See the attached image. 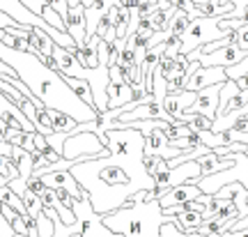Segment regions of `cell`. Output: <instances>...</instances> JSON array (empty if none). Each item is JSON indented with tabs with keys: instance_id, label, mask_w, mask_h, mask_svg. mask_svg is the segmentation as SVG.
<instances>
[{
	"instance_id": "cell-39",
	"label": "cell",
	"mask_w": 248,
	"mask_h": 237,
	"mask_svg": "<svg viewBox=\"0 0 248 237\" xmlns=\"http://www.w3.org/2000/svg\"><path fill=\"white\" fill-rule=\"evenodd\" d=\"M12 150H14V145L0 134V154H2V157H12Z\"/></svg>"
},
{
	"instance_id": "cell-46",
	"label": "cell",
	"mask_w": 248,
	"mask_h": 237,
	"mask_svg": "<svg viewBox=\"0 0 248 237\" xmlns=\"http://www.w3.org/2000/svg\"><path fill=\"white\" fill-rule=\"evenodd\" d=\"M244 21H246V23H248V7L244 9Z\"/></svg>"
},
{
	"instance_id": "cell-32",
	"label": "cell",
	"mask_w": 248,
	"mask_h": 237,
	"mask_svg": "<svg viewBox=\"0 0 248 237\" xmlns=\"http://www.w3.org/2000/svg\"><path fill=\"white\" fill-rule=\"evenodd\" d=\"M195 118H193V122L188 124L193 132H207V129H212V124H214V120H209V118H204V115H198V113H193Z\"/></svg>"
},
{
	"instance_id": "cell-30",
	"label": "cell",
	"mask_w": 248,
	"mask_h": 237,
	"mask_svg": "<svg viewBox=\"0 0 248 237\" xmlns=\"http://www.w3.org/2000/svg\"><path fill=\"white\" fill-rule=\"evenodd\" d=\"M46 141H48V145H51V150L53 152H58L62 157V145H64V141H67V134L64 132H53L46 136Z\"/></svg>"
},
{
	"instance_id": "cell-22",
	"label": "cell",
	"mask_w": 248,
	"mask_h": 237,
	"mask_svg": "<svg viewBox=\"0 0 248 237\" xmlns=\"http://www.w3.org/2000/svg\"><path fill=\"white\" fill-rule=\"evenodd\" d=\"M64 76V74H62ZM64 81L69 83V88L76 92V95L85 102L88 106H94V97H92V88H90V83L88 81H83V79H76V76H64Z\"/></svg>"
},
{
	"instance_id": "cell-35",
	"label": "cell",
	"mask_w": 248,
	"mask_h": 237,
	"mask_svg": "<svg viewBox=\"0 0 248 237\" xmlns=\"http://www.w3.org/2000/svg\"><path fill=\"white\" fill-rule=\"evenodd\" d=\"M32 143H35V150L39 152V154H44V152L51 150V145H48V141H46V136L44 134H39V132L32 134Z\"/></svg>"
},
{
	"instance_id": "cell-44",
	"label": "cell",
	"mask_w": 248,
	"mask_h": 237,
	"mask_svg": "<svg viewBox=\"0 0 248 237\" xmlns=\"http://www.w3.org/2000/svg\"><path fill=\"white\" fill-rule=\"evenodd\" d=\"M67 5H69V7H74V5H80V0H67Z\"/></svg>"
},
{
	"instance_id": "cell-23",
	"label": "cell",
	"mask_w": 248,
	"mask_h": 237,
	"mask_svg": "<svg viewBox=\"0 0 248 237\" xmlns=\"http://www.w3.org/2000/svg\"><path fill=\"white\" fill-rule=\"evenodd\" d=\"M113 30H115L117 39H126L129 35V9L122 2L115 7V17H113Z\"/></svg>"
},
{
	"instance_id": "cell-17",
	"label": "cell",
	"mask_w": 248,
	"mask_h": 237,
	"mask_svg": "<svg viewBox=\"0 0 248 237\" xmlns=\"http://www.w3.org/2000/svg\"><path fill=\"white\" fill-rule=\"evenodd\" d=\"M26 39L30 42V46H32V53L39 55V58H48L55 49L53 39L46 35L44 30H39V28H35V26H26Z\"/></svg>"
},
{
	"instance_id": "cell-29",
	"label": "cell",
	"mask_w": 248,
	"mask_h": 237,
	"mask_svg": "<svg viewBox=\"0 0 248 237\" xmlns=\"http://www.w3.org/2000/svg\"><path fill=\"white\" fill-rule=\"evenodd\" d=\"M248 74V55L244 60H239L237 65H232V67H225V76L230 81H237L239 76H246Z\"/></svg>"
},
{
	"instance_id": "cell-5",
	"label": "cell",
	"mask_w": 248,
	"mask_h": 237,
	"mask_svg": "<svg viewBox=\"0 0 248 237\" xmlns=\"http://www.w3.org/2000/svg\"><path fill=\"white\" fill-rule=\"evenodd\" d=\"M221 37H228L218 28V17H198L191 18V23L186 28V33L182 35V51L184 55L193 51V49H200V46L209 44V42H216Z\"/></svg>"
},
{
	"instance_id": "cell-25",
	"label": "cell",
	"mask_w": 248,
	"mask_h": 237,
	"mask_svg": "<svg viewBox=\"0 0 248 237\" xmlns=\"http://www.w3.org/2000/svg\"><path fill=\"white\" fill-rule=\"evenodd\" d=\"M21 201H23V205H26V210L30 217H39L42 212H44V203H42V198H39V193L30 191V189H26L23 191V196H21Z\"/></svg>"
},
{
	"instance_id": "cell-3",
	"label": "cell",
	"mask_w": 248,
	"mask_h": 237,
	"mask_svg": "<svg viewBox=\"0 0 248 237\" xmlns=\"http://www.w3.org/2000/svg\"><path fill=\"white\" fill-rule=\"evenodd\" d=\"M108 228L122 237H161V226L166 223V214L159 201L133 203L126 201L110 214L101 217Z\"/></svg>"
},
{
	"instance_id": "cell-20",
	"label": "cell",
	"mask_w": 248,
	"mask_h": 237,
	"mask_svg": "<svg viewBox=\"0 0 248 237\" xmlns=\"http://www.w3.org/2000/svg\"><path fill=\"white\" fill-rule=\"evenodd\" d=\"M177 12L179 9L175 7V5H170V7H159L154 14H152V26H154V30H156V33H168L170 21L175 18Z\"/></svg>"
},
{
	"instance_id": "cell-26",
	"label": "cell",
	"mask_w": 248,
	"mask_h": 237,
	"mask_svg": "<svg viewBox=\"0 0 248 237\" xmlns=\"http://www.w3.org/2000/svg\"><path fill=\"white\" fill-rule=\"evenodd\" d=\"M35 132L44 134H53V124H51V118H48V111H46V106H39L35 111Z\"/></svg>"
},
{
	"instance_id": "cell-27",
	"label": "cell",
	"mask_w": 248,
	"mask_h": 237,
	"mask_svg": "<svg viewBox=\"0 0 248 237\" xmlns=\"http://www.w3.org/2000/svg\"><path fill=\"white\" fill-rule=\"evenodd\" d=\"M188 23H191V18H188V14L186 12H177L175 14V18L170 21V28H168V33H172V35H184L186 33V28H188Z\"/></svg>"
},
{
	"instance_id": "cell-16",
	"label": "cell",
	"mask_w": 248,
	"mask_h": 237,
	"mask_svg": "<svg viewBox=\"0 0 248 237\" xmlns=\"http://www.w3.org/2000/svg\"><path fill=\"white\" fill-rule=\"evenodd\" d=\"M120 106H138L133 102V85L124 81H110L108 83V108Z\"/></svg>"
},
{
	"instance_id": "cell-31",
	"label": "cell",
	"mask_w": 248,
	"mask_h": 237,
	"mask_svg": "<svg viewBox=\"0 0 248 237\" xmlns=\"http://www.w3.org/2000/svg\"><path fill=\"white\" fill-rule=\"evenodd\" d=\"M136 33L142 37V39H150L156 30H154V26H152V17H140V21H138V28H136Z\"/></svg>"
},
{
	"instance_id": "cell-21",
	"label": "cell",
	"mask_w": 248,
	"mask_h": 237,
	"mask_svg": "<svg viewBox=\"0 0 248 237\" xmlns=\"http://www.w3.org/2000/svg\"><path fill=\"white\" fill-rule=\"evenodd\" d=\"M48 111V118H51V124H53V132H64V134H71L74 127H76V120L71 115L62 113V111H55V108H46Z\"/></svg>"
},
{
	"instance_id": "cell-48",
	"label": "cell",
	"mask_w": 248,
	"mask_h": 237,
	"mask_svg": "<svg viewBox=\"0 0 248 237\" xmlns=\"http://www.w3.org/2000/svg\"><path fill=\"white\" fill-rule=\"evenodd\" d=\"M0 210H2V201H0Z\"/></svg>"
},
{
	"instance_id": "cell-18",
	"label": "cell",
	"mask_w": 248,
	"mask_h": 237,
	"mask_svg": "<svg viewBox=\"0 0 248 237\" xmlns=\"http://www.w3.org/2000/svg\"><path fill=\"white\" fill-rule=\"evenodd\" d=\"M99 42H101V37L92 35L85 46L74 49V55H76V60H78L83 67H99Z\"/></svg>"
},
{
	"instance_id": "cell-43",
	"label": "cell",
	"mask_w": 248,
	"mask_h": 237,
	"mask_svg": "<svg viewBox=\"0 0 248 237\" xmlns=\"http://www.w3.org/2000/svg\"><path fill=\"white\" fill-rule=\"evenodd\" d=\"M234 83H237V88H239V90H248V74H246V76H239Z\"/></svg>"
},
{
	"instance_id": "cell-10",
	"label": "cell",
	"mask_w": 248,
	"mask_h": 237,
	"mask_svg": "<svg viewBox=\"0 0 248 237\" xmlns=\"http://www.w3.org/2000/svg\"><path fill=\"white\" fill-rule=\"evenodd\" d=\"M228 76H225V67H198V69L188 76L184 90H198L207 88V85H216V83H225Z\"/></svg>"
},
{
	"instance_id": "cell-37",
	"label": "cell",
	"mask_w": 248,
	"mask_h": 237,
	"mask_svg": "<svg viewBox=\"0 0 248 237\" xmlns=\"http://www.w3.org/2000/svg\"><path fill=\"white\" fill-rule=\"evenodd\" d=\"M28 189H30V191H35V193H42L46 189V185L42 182V177L39 175H30L28 177Z\"/></svg>"
},
{
	"instance_id": "cell-15",
	"label": "cell",
	"mask_w": 248,
	"mask_h": 237,
	"mask_svg": "<svg viewBox=\"0 0 248 237\" xmlns=\"http://www.w3.org/2000/svg\"><path fill=\"white\" fill-rule=\"evenodd\" d=\"M195 99V92L193 90H182V92H168L166 95V99H163V108L168 111V115L172 118V120H177L184 115V111L188 108V106L193 104Z\"/></svg>"
},
{
	"instance_id": "cell-2",
	"label": "cell",
	"mask_w": 248,
	"mask_h": 237,
	"mask_svg": "<svg viewBox=\"0 0 248 237\" xmlns=\"http://www.w3.org/2000/svg\"><path fill=\"white\" fill-rule=\"evenodd\" d=\"M0 60L7 62L12 69L16 71V76L28 88L32 90V95L44 102L46 108H55L62 113L71 115L76 122H90L97 118V108L88 106L64 81L60 71L46 67L44 60L30 51H16L12 46L0 42Z\"/></svg>"
},
{
	"instance_id": "cell-4",
	"label": "cell",
	"mask_w": 248,
	"mask_h": 237,
	"mask_svg": "<svg viewBox=\"0 0 248 237\" xmlns=\"http://www.w3.org/2000/svg\"><path fill=\"white\" fill-rule=\"evenodd\" d=\"M108 154H110L108 145H104L101 138H99V134L94 132L67 134V141L62 145V159H71L74 164L88 161V159L108 157Z\"/></svg>"
},
{
	"instance_id": "cell-24",
	"label": "cell",
	"mask_w": 248,
	"mask_h": 237,
	"mask_svg": "<svg viewBox=\"0 0 248 237\" xmlns=\"http://www.w3.org/2000/svg\"><path fill=\"white\" fill-rule=\"evenodd\" d=\"M195 134H198L200 145H207L209 150H216V148H221V145L232 143L230 138H228V134H218V132H212V129H207V132H195Z\"/></svg>"
},
{
	"instance_id": "cell-14",
	"label": "cell",
	"mask_w": 248,
	"mask_h": 237,
	"mask_svg": "<svg viewBox=\"0 0 248 237\" xmlns=\"http://www.w3.org/2000/svg\"><path fill=\"white\" fill-rule=\"evenodd\" d=\"M195 161L200 166V175L207 177V175H214V173H221V170H228V168L234 166V152L225 154V157H218V154H214L212 150H209L207 154H200Z\"/></svg>"
},
{
	"instance_id": "cell-8",
	"label": "cell",
	"mask_w": 248,
	"mask_h": 237,
	"mask_svg": "<svg viewBox=\"0 0 248 237\" xmlns=\"http://www.w3.org/2000/svg\"><path fill=\"white\" fill-rule=\"evenodd\" d=\"M131 120H166V122H177V120H172L168 115V111L163 108V102H159L152 92L145 97L138 106H133L131 111H126V113L120 115L115 122H131ZM108 129H110V127H108Z\"/></svg>"
},
{
	"instance_id": "cell-7",
	"label": "cell",
	"mask_w": 248,
	"mask_h": 237,
	"mask_svg": "<svg viewBox=\"0 0 248 237\" xmlns=\"http://www.w3.org/2000/svg\"><path fill=\"white\" fill-rule=\"evenodd\" d=\"M200 177H202L200 175V166H198L195 159H191V161H184V164H179V166H175V168H168V170H161L156 175H152V180H154L156 186H163V189L168 191L172 186L186 185V182L198 185Z\"/></svg>"
},
{
	"instance_id": "cell-42",
	"label": "cell",
	"mask_w": 248,
	"mask_h": 237,
	"mask_svg": "<svg viewBox=\"0 0 248 237\" xmlns=\"http://www.w3.org/2000/svg\"><path fill=\"white\" fill-rule=\"evenodd\" d=\"M221 237H248V228H244V230H228V233H223Z\"/></svg>"
},
{
	"instance_id": "cell-9",
	"label": "cell",
	"mask_w": 248,
	"mask_h": 237,
	"mask_svg": "<svg viewBox=\"0 0 248 237\" xmlns=\"http://www.w3.org/2000/svg\"><path fill=\"white\" fill-rule=\"evenodd\" d=\"M221 85H223V83H216V85H207V88L198 90V92H195L193 104L188 106L184 113H198V115L209 118V120H216V113H218V95H221Z\"/></svg>"
},
{
	"instance_id": "cell-11",
	"label": "cell",
	"mask_w": 248,
	"mask_h": 237,
	"mask_svg": "<svg viewBox=\"0 0 248 237\" xmlns=\"http://www.w3.org/2000/svg\"><path fill=\"white\" fill-rule=\"evenodd\" d=\"M64 26H67V33L71 35V39L76 42V49L88 44V39H85V7L83 5L69 7V12L64 14Z\"/></svg>"
},
{
	"instance_id": "cell-40",
	"label": "cell",
	"mask_w": 248,
	"mask_h": 237,
	"mask_svg": "<svg viewBox=\"0 0 248 237\" xmlns=\"http://www.w3.org/2000/svg\"><path fill=\"white\" fill-rule=\"evenodd\" d=\"M12 26H16V21L12 17H7L5 12H0V28H12Z\"/></svg>"
},
{
	"instance_id": "cell-33",
	"label": "cell",
	"mask_w": 248,
	"mask_h": 237,
	"mask_svg": "<svg viewBox=\"0 0 248 237\" xmlns=\"http://www.w3.org/2000/svg\"><path fill=\"white\" fill-rule=\"evenodd\" d=\"M232 39L248 53V23H244L239 30H234V33H232Z\"/></svg>"
},
{
	"instance_id": "cell-6",
	"label": "cell",
	"mask_w": 248,
	"mask_h": 237,
	"mask_svg": "<svg viewBox=\"0 0 248 237\" xmlns=\"http://www.w3.org/2000/svg\"><path fill=\"white\" fill-rule=\"evenodd\" d=\"M71 212L76 214V226H78V233L83 237H122V235H117V233H113V230L104 223L101 214L94 212L90 198L74 201Z\"/></svg>"
},
{
	"instance_id": "cell-36",
	"label": "cell",
	"mask_w": 248,
	"mask_h": 237,
	"mask_svg": "<svg viewBox=\"0 0 248 237\" xmlns=\"http://www.w3.org/2000/svg\"><path fill=\"white\" fill-rule=\"evenodd\" d=\"M12 228H14V233H18V235H28L30 230H28V226H26V221H23V217L21 214H16L14 219H12ZM30 237V235H28Z\"/></svg>"
},
{
	"instance_id": "cell-38",
	"label": "cell",
	"mask_w": 248,
	"mask_h": 237,
	"mask_svg": "<svg viewBox=\"0 0 248 237\" xmlns=\"http://www.w3.org/2000/svg\"><path fill=\"white\" fill-rule=\"evenodd\" d=\"M46 2H48V5H51V7H53L62 18H64V14L69 12V5H67V0H46Z\"/></svg>"
},
{
	"instance_id": "cell-12",
	"label": "cell",
	"mask_w": 248,
	"mask_h": 237,
	"mask_svg": "<svg viewBox=\"0 0 248 237\" xmlns=\"http://www.w3.org/2000/svg\"><path fill=\"white\" fill-rule=\"evenodd\" d=\"M145 154H154V157L161 159H175L182 154V150L168 145V138H166L163 129H154L152 134L145 136Z\"/></svg>"
},
{
	"instance_id": "cell-19",
	"label": "cell",
	"mask_w": 248,
	"mask_h": 237,
	"mask_svg": "<svg viewBox=\"0 0 248 237\" xmlns=\"http://www.w3.org/2000/svg\"><path fill=\"white\" fill-rule=\"evenodd\" d=\"M9 161H12V166L16 168L18 175L23 177V180H28V177L32 175V154H30L28 150H23V148H18V145H14Z\"/></svg>"
},
{
	"instance_id": "cell-13",
	"label": "cell",
	"mask_w": 248,
	"mask_h": 237,
	"mask_svg": "<svg viewBox=\"0 0 248 237\" xmlns=\"http://www.w3.org/2000/svg\"><path fill=\"white\" fill-rule=\"evenodd\" d=\"M202 189L198 185H191V182H186V185H177L168 189V191L163 193L159 198V205L161 210H166V207H172V205H179V203H186V201H193V198H200L202 196Z\"/></svg>"
},
{
	"instance_id": "cell-49",
	"label": "cell",
	"mask_w": 248,
	"mask_h": 237,
	"mask_svg": "<svg viewBox=\"0 0 248 237\" xmlns=\"http://www.w3.org/2000/svg\"><path fill=\"white\" fill-rule=\"evenodd\" d=\"M168 2H170V0H168Z\"/></svg>"
},
{
	"instance_id": "cell-47",
	"label": "cell",
	"mask_w": 248,
	"mask_h": 237,
	"mask_svg": "<svg viewBox=\"0 0 248 237\" xmlns=\"http://www.w3.org/2000/svg\"><path fill=\"white\" fill-rule=\"evenodd\" d=\"M244 154H248V143H246V150H244Z\"/></svg>"
},
{
	"instance_id": "cell-1",
	"label": "cell",
	"mask_w": 248,
	"mask_h": 237,
	"mask_svg": "<svg viewBox=\"0 0 248 237\" xmlns=\"http://www.w3.org/2000/svg\"><path fill=\"white\" fill-rule=\"evenodd\" d=\"M71 175L88 191L97 214H110L140 189L154 186L152 175L142 166V157L108 154L71 166Z\"/></svg>"
},
{
	"instance_id": "cell-45",
	"label": "cell",
	"mask_w": 248,
	"mask_h": 237,
	"mask_svg": "<svg viewBox=\"0 0 248 237\" xmlns=\"http://www.w3.org/2000/svg\"><path fill=\"white\" fill-rule=\"evenodd\" d=\"M5 35H7V30H5V28H0V42L5 39Z\"/></svg>"
},
{
	"instance_id": "cell-41",
	"label": "cell",
	"mask_w": 248,
	"mask_h": 237,
	"mask_svg": "<svg viewBox=\"0 0 248 237\" xmlns=\"http://www.w3.org/2000/svg\"><path fill=\"white\" fill-rule=\"evenodd\" d=\"M0 212H2V217H5L9 223H12V219H14V217L18 214L16 210H12V207H9V205H5V203H2V210H0Z\"/></svg>"
},
{
	"instance_id": "cell-28",
	"label": "cell",
	"mask_w": 248,
	"mask_h": 237,
	"mask_svg": "<svg viewBox=\"0 0 248 237\" xmlns=\"http://www.w3.org/2000/svg\"><path fill=\"white\" fill-rule=\"evenodd\" d=\"M179 51H182V37L168 33V37L163 39V55L175 58V55H179Z\"/></svg>"
},
{
	"instance_id": "cell-34",
	"label": "cell",
	"mask_w": 248,
	"mask_h": 237,
	"mask_svg": "<svg viewBox=\"0 0 248 237\" xmlns=\"http://www.w3.org/2000/svg\"><path fill=\"white\" fill-rule=\"evenodd\" d=\"M117 65H122V67H131V65H136V53H133V49L124 46L122 51H120V60H117Z\"/></svg>"
}]
</instances>
